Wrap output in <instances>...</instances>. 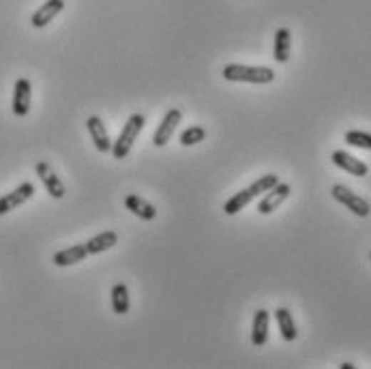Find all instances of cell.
Masks as SVG:
<instances>
[{
  "mask_svg": "<svg viewBox=\"0 0 371 369\" xmlns=\"http://www.w3.org/2000/svg\"><path fill=\"white\" fill-rule=\"evenodd\" d=\"M223 80L228 82H247V84H270L275 71L268 67H247V65H225Z\"/></svg>",
  "mask_w": 371,
  "mask_h": 369,
  "instance_id": "1",
  "label": "cell"
},
{
  "mask_svg": "<svg viewBox=\"0 0 371 369\" xmlns=\"http://www.w3.org/2000/svg\"><path fill=\"white\" fill-rule=\"evenodd\" d=\"M144 125H146L144 114H131V116L127 118V123H125L121 136L116 138V142L112 144V151H110V153L114 155V159H127V155L131 153V146H133V142L138 140V136L142 133Z\"/></svg>",
  "mask_w": 371,
  "mask_h": 369,
  "instance_id": "2",
  "label": "cell"
},
{
  "mask_svg": "<svg viewBox=\"0 0 371 369\" xmlns=\"http://www.w3.org/2000/svg\"><path fill=\"white\" fill-rule=\"evenodd\" d=\"M330 193H332V198H335L339 204H343V206H345L347 211H352L356 217H369L371 206H369V202H367L365 198H360L358 193L350 191V189L343 187V185H335V187L330 189Z\"/></svg>",
  "mask_w": 371,
  "mask_h": 369,
  "instance_id": "3",
  "label": "cell"
},
{
  "mask_svg": "<svg viewBox=\"0 0 371 369\" xmlns=\"http://www.w3.org/2000/svg\"><path fill=\"white\" fill-rule=\"evenodd\" d=\"M181 121H183V112H181L178 108L168 110L166 116L161 118V123H159L155 136H153V144H155L157 148H163V146L170 142V138L174 136V131H176V127L181 125Z\"/></svg>",
  "mask_w": 371,
  "mask_h": 369,
  "instance_id": "4",
  "label": "cell"
},
{
  "mask_svg": "<svg viewBox=\"0 0 371 369\" xmlns=\"http://www.w3.org/2000/svg\"><path fill=\"white\" fill-rule=\"evenodd\" d=\"M290 193H292V187L288 185V183H277L273 189H268L266 193H264V198L258 202V213L260 215H270V213H275L288 198H290Z\"/></svg>",
  "mask_w": 371,
  "mask_h": 369,
  "instance_id": "5",
  "label": "cell"
},
{
  "mask_svg": "<svg viewBox=\"0 0 371 369\" xmlns=\"http://www.w3.org/2000/svg\"><path fill=\"white\" fill-rule=\"evenodd\" d=\"M33 196H35V185L33 183H22L11 193H5L3 198H0V217L16 211L22 204H26Z\"/></svg>",
  "mask_w": 371,
  "mask_h": 369,
  "instance_id": "6",
  "label": "cell"
},
{
  "mask_svg": "<svg viewBox=\"0 0 371 369\" xmlns=\"http://www.w3.org/2000/svg\"><path fill=\"white\" fill-rule=\"evenodd\" d=\"M31 101H33V84L26 78H20L14 89V114L16 116H29L31 112Z\"/></svg>",
  "mask_w": 371,
  "mask_h": 369,
  "instance_id": "7",
  "label": "cell"
},
{
  "mask_svg": "<svg viewBox=\"0 0 371 369\" xmlns=\"http://www.w3.org/2000/svg\"><path fill=\"white\" fill-rule=\"evenodd\" d=\"M35 170H37V176L41 178V183L46 185V189H48V193H50L52 198H56V200L65 198L67 189H65L63 181L59 178V174H56V172L52 170V166H50V163H46V161H39Z\"/></svg>",
  "mask_w": 371,
  "mask_h": 369,
  "instance_id": "8",
  "label": "cell"
},
{
  "mask_svg": "<svg viewBox=\"0 0 371 369\" xmlns=\"http://www.w3.org/2000/svg\"><path fill=\"white\" fill-rule=\"evenodd\" d=\"M330 159H332V163H335L337 168H341L343 172H347V174H352V176H367V174H369V166H367L365 161L356 159L354 155L345 153V151H335V153L330 155Z\"/></svg>",
  "mask_w": 371,
  "mask_h": 369,
  "instance_id": "9",
  "label": "cell"
},
{
  "mask_svg": "<svg viewBox=\"0 0 371 369\" xmlns=\"http://www.w3.org/2000/svg\"><path fill=\"white\" fill-rule=\"evenodd\" d=\"M63 9H65V0H46V3L33 14L31 24H33L35 29H46Z\"/></svg>",
  "mask_w": 371,
  "mask_h": 369,
  "instance_id": "10",
  "label": "cell"
},
{
  "mask_svg": "<svg viewBox=\"0 0 371 369\" xmlns=\"http://www.w3.org/2000/svg\"><path fill=\"white\" fill-rule=\"evenodd\" d=\"M86 127H88V133L93 138V144L99 153H110L112 151V140H110V133L103 125V121L99 116H91L86 121Z\"/></svg>",
  "mask_w": 371,
  "mask_h": 369,
  "instance_id": "11",
  "label": "cell"
},
{
  "mask_svg": "<svg viewBox=\"0 0 371 369\" xmlns=\"http://www.w3.org/2000/svg\"><path fill=\"white\" fill-rule=\"evenodd\" d=\"M268 326H270V313L266 309H258L253 315V330H251V343L255 348H262L268 341Z\"/></svg>",
  "mask_w": 371,
  "mask_h": 369,
  "instance_id": "12",
  "label": "cell"
},
{
  "mask_svg": "<svg viewBox=\"0 0 371 369\" xmlns=\"http://www.w3.org/2000/svg\"><path fill=\"white\" fill-rule=\"evenodd\" d=\"M125 206H127V211H131L136 217H140L144 221H153L157 217V208L148 200H144V198H140L136 193H129L125 198Z\"/></svg>",
  "mask_w": 371,
  "mask_h": 369,
  "instance_id": "13",
  "label": "cell"
},
{
  "mask_svg": "<svg viewBox=\"0 0 371 369\" xmlns=\"http://www.w3.org/2000/svg\"><path fill=\"white\" fill-rule=\"evenodd\" d=\"M86 256H88L86 243H82V245H71V247H67V249L54 253V264H56V266H73V264L82 262Z\"/></svg>",
  "mask_w": 371,
  "mask_h": 369,
  "instance_id": "14",
  "label": "cell"
},
{
  "mask_svg": "<svg viewBox=\"0 0 371 369\" xmlns=\"http://www.w3.org/2000/svg\"><path fill=\"white\" fill-rule=\"evenodd\" d=\"M116 243H118V234L114 230H108V232H101V234L93 236L86 243V249H88V256H97V253L110 251Z\"/></svg>",
  "mask_w": 371,
  "mask_h": 369,
  "instance_id": "15",
  "label": "cell"
},
{
  "mask_svg": "<svg viewBox=\"0 0 371 369\" xmlns=\"http://www.w3.org/2000/svg\"><path fill=\"white\" fill-rule=\"evenodd\" d=\"M290 52H292V35L288 29H279L275 33V50H273L275 61L285 65L290 61Z\"/></svg>",
  "mask_w": 371,
  "mask_h": 369,
  "instance_id": "16",
  "label": "cell"
},
{
  "mask_svg": "<svg viewBox=\"0 0 371 369\" xmlns=\"http://www.w3.org/2000/svg\"><path fill=\"white\" fill-rule=\"evenodd\" d=\"M275 320H277L279 330H281V337H283L285 341H294V339L298 337V330H296L294 318H292V313H290L285 307H279V309L275 311Z\"/></svg>",
  "mask_w": 371,
  "mask_h": 369,
  "instance_id": "17",
  "label": "cell"
},
{
  "mask_svg": "<svg viewBox=\"0 0 371 369\" xmlns=\"http://www.w3.org/2000/svg\"><path fill=\"white\" fill-rule=\"evenodd\" d=\"M129 307H131L129 288H127L125 283L114 285V288H112V309H114V313L125 315V313H129Z\"/></svg>",
  "mask_w": 371,
  "mask_h": 369,
  "instance_id": "18",
  "label": "cell"
},
{
  "mask_svg": "<svg viewBox=\"0 0 371 369\" xmlns=\"http://www.w3.org/2000/svg\"><path fill=\"white\" fill-rule=\"evenodd\" d=\"M251 200H253L251 191H249V189H240L238 193H234V196H232V198L225 202L223 213H225V215H230V217H232V215H238V213H240V211H243V208H245V206H247Z\"/></svg>",
  "mask_w": 371,
  "mask_h": 369,
  "instance_id": "19",
  "label": "cell"
},
{
  "mask_svg": "<svg viewBox=\"0 0 371 369\" xmlns=\"http://www.w3.org/2000/svg\"><path fill=\"white\" fill-rule=\"evenodd\" d=\"M277 183H279V176H277V174H266V176H260L258 181H253L247 189L251 191L253 198H258V196L266 193L268 189H273Z\"/></svg>",
  "mask_w": 371,
  "mask_h": 369,
  "instance_id": "20",
  "label": "cell"
},
{
  "mask_svg": "<svg viewBox=\"0 0 371 369\" xmlns=\"http://www.w3.org/2000/svg\"><path fill=\"white\" fill-rule=\"evenodd\" d=\"M345 144L354 146V148H362V151H371V133L369 131H347L345 133Z\"/></svg>",
  "mask_w": 371,
  "mask_h": 369,
  "instance_id": "21",
  "label": "cell"
},
{
  "mask_svg": "<svg viewBox=\"0 0 371 369\" xmlns=\"http://www.w3.org/2000/svg\"><path fill=\"white\" fill-rule=\"evenodd\" d=\"M204 138H206L204 127L193 125V127H189V129H185V131L181 133V144H183V146H195V144H200Z\"/></svg>",
  "mask_w": 371,
  "mask_h": 369,
  "instance_id": "22",
  "label": "cell"
},
{
  "mask_svg": "<svg viewBox=\"0 0 371 369\" xmlns=\"http://www.w3.org/2000/svg\"><path fill=\"white\" fill-rule=\"evenodd\" d=\"M341 369H356V365H352V363H343V365H339Z\"/></svg>",
  "mask_w": 371,
  "mask_h": 369,
  "instance_id": "23",
  "label": "cell"
}]
</instances>
